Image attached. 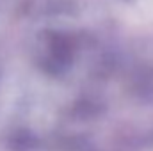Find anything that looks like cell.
Returning a JSON list of instances; mask_svg holds the SVG:
<instances>
[]
</instances>
